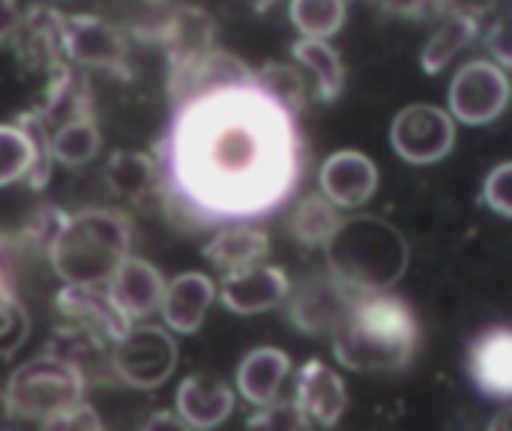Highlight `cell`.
Wrapping results in <instances>:
<instances>
[{
  "label": "cell",
  "mask_w": 512,
  "mask_h": 431,
  "mask_svg": "<svg viewBox=\"0 0 512 431\" xmlns=\"http://www.w3.org/2000/svg\"><path fill=\"white\" fill-rule=\"evenodd\" d=\"M249 93L252 87H240L189 102V114L201 120L192 132L201 147L186 150L192 162L189 171H195L201 186L213 189V195L264 183L261 165L270 159L267 144H276V135L270 138V126L264 120L276 111V105L267 102V111L255 120L246 111Z\"/></svg>",
  "instance_id": "obj_1"
},
{
  "label": "cell",
  "mask_w": 512,
  "mask_h": 431,
  "mask_svg": "<svg viewBox=\"0 0 512 431\" xmlns=\"http://www.w3.org/2000/svg\"><path fill=\"white\" fill-rule=\"evenodd\" d=\"M336 360L357 375H396L411 366L420 324L390 291L354 294L330 333Z\"/></svg>",
  "instance_id": "obj_2"
},
{
  "label": "cell",
  "mask_w": 512,
  "mask_h": 431,
  "mask_svg": "<svg viewBox=\"0 0 512 431\" xmlns=\"http://www.w3.org/2000/svg\"><path fill=\"white\" fill-rule=\"evenodd\" d=\"M408 240L384 216H342L324 243L327 270L354 294L390 291L408 270Z\"/></svg>",
  "instance_id": "obj_3"
},
{
  "label": "cell",
  "mask_w": 512,
  "mask_h": 431,
  "mask_svg": "<svg viewBox=\"0 0 512 431\" xmlns=\"http://www.w3.org/2000/svg\"><path fill=\"white\" fill-rule=\"evenodd\" d=\"M132 249V225L120 210L63 213L45 255L63 285H105Z\"/></svg>",
  "instance_id": "obj_4"
},
{
  "label": "cell",
  "mask_w": 512,
  "mask_h": 431,
  "mask_svg": "<svg viewBox=\"0 0 512 431\" xmlns=\"http://www.w3.org/2000/svg\"><path fill=\"white\" fill-rule=\"evenodd\" d=\"M87 393V378L72 363L42 354L24 366H18L3 390V411L12 420L48 423L60 411L81 402Z\"/></svg>",
  "instance_id": "obj_5"
},
{
  "label": "cell",
  "mask_w": 512,
  "mask_h": 431,
  "mask_svg": "<svg viewBox=\"0 0 512 431\" xmlns=\"http://www.w3.org/2000/svg\"><path fill=\"white\" fill-rule=\"evenodd\" d=\"M111 375L132 390L162 387L180 360L177 339L156 324H129V330L108 351Z\"/></svg>",
  "instance_id": "obj_6"
},
{
  "label": "cell",
  "mask_w": 512,
  "mask_h": 431,
  "mask_svg": "<svg viewBox=\"0 0 512 431\" xmlns=\"http://www.w3.org/2000/svg\"><path fill=\"white\" fill-rule=\"evenodd\" d=\"M510 102V75L495 60L465 63L450 84V114L465 126L495 123Z\"/></svg>",
  "instance_id": "obj_7"
},
{
  "label": "cell",
  "mask_w": 512,
  "mask_h": 431,
  "mask_svg": "<svg viewBox=\"0 0 512 431\" xmlns=\"http://www.w3.org/2000/svg\"><path fill=\"white\" fill-rule=\"evenodd\" d=\"M390 144L396 156H402L411 165H435L444 156H450L456 144V120L450 111L438 105H408L393 117Z\"/></svg>",
  "instance_id": "obj_8"
},
{
  "label": "cell",
  "mask_w": 512,
  "mask_h": 431,
  "mask_svg": "<svg viewBox=\"0 0 512 431\" xmlns=\"http://www.w3.org/2000/svg\"><path fill=\"white\" fill-rule=\"evenodd\" d=\"M6 42H12L15 57L27 72L51 75L57 66L69 60L63 42V12H57L48 3L24 9Z\"/></svg>",
  "instance_id": "obj_9"
},
{
  "label": "cell",
  "mask_w": 512,
  "mask_h": 431,
  "mask_svg": "<svg viewBox=\"0 0 512 431\" xmlns=\"http://www.w3.org/2000/svg\"><path fill=\"white\" fill-rule=\"evenodd\" d=\"M63 42L69 63L81 69H105L114 75H129L123 33L99 15H63Z\"/></svg>",
  "instance_id": "obj_10"
},
{
  "label": "cell",
  "mask_w": 512,
  "mask_h": 431,
  "mask_svg": "<svg viewBox=\"0 0 512 431\" xmlns=\"http://www.w3.org/2000/svg\"><path fill=\"white\" fill-rule=\"evenodd\" d=\"M354 291L345 288L330 270L324 276H312L297 288H288L282 300L288 309V321L306 336H330L333 327L342 321Z\"/></svg>",
  "instance_id": "obj_11"
},
{
  "label": "cell",
  "mask_w": 512,
  "mask_h": 431,
  "mask_svg": "<svg viewBox=\"0 0 512 431\" xmlns=\"http://www.w3.org/2000/svg\"><path fill=\"white\" fill-rule=\"evenodd\" d=\"M255 87V72L234 54L210 48L204 57H198L189 69L168 75V93L174 105H189L195 99L222 93V90H240Z\"/></svg>",
  "instance_id": "obj_12"
},
{
  "label": "cell",
  "mask_w": 512,
  "mask_h": 431,
  "mask_svg": "<svg viewBox=\"0 0 512 431\" xmlns=\"http://www.w3.org/2000/svg\"><path fill=\"white\" fill-rule=\"evenodd\" d=\"M168 57V75L189 69L198 57L216 48V21L204 6H177L153 33Z\"/></svg>",
  "instance_id": "obj_13"
},
{
  "label": "cell",
  "mask_w": 512,
  "mask_h": 431,
  "mask_svg": "<svg viewBox=\"0 0 512 431\" xmlns=\"http://www.w3.org/2000/svg\"><path fill=\"white\" fill-rule=\"evenodd\" d=\"M294 408L300 411L306 429H333L348 408V390L342 375L321 360L303 363L297 372Z\"/></svg>",
  "instance_id": "obj_14"
},
{
  "label": "cell",
  "mask_w": 512,
  "mask_h": 431,
  "mask_svg": "<svg viewBox=\"0 0 512 431\" xmlns=\"http://www.w3.org/2000/svg\"><path fill=\"white\" fill-rule=\"evenodd\" d=\"M288 273L273 264H252L243 270H231L219 282V300L234 315H261L288 297Z\"/></svg>",
  "instance_id": "obj_15"
},
{
  "label": "cell",
  "mask_w": 512,
  "mask_h": 431,
  "mask_svg": "<svg viewBox=\"0 0 512 431\" xmlns=\"http://www.w3.org/2000/svg\"><path fill=\"white\" fill-rule=\"evenodd\" d=\"M318 186L339 210H360L378 192V165L360 150H339L321 165Z\"/></svg>",
  "instance_id": "obj_16"
},
{
  "label": "cell",
  "mask_w": 512,
  "mask_h": 431,
  "mask_svg": "<svg viewBox=\"0 0 512 431\" xmlns=\"http://www.w3.org/2000/svg\"><path fill=\"white\" fill-rule=\"evenodd\" d=\"M57 312L66 324L93 333L105 345H114L129 330V321L120 315L105 285H66L57 294Z\"/></svg>",
  "instance_id": "obj_17"
},
{
  "label": "cell",
  "mask_w": 512,
  "mask_h": 431,
  "mask_svg": "<svg viewBox=\"0 0 512 431\" xmlns=\"http://www.w3.org/2000/svg\"><path fill=\"white\" fill-rule=\"evenodd\" d=\"M105 288H108V297L114 300V306L120 309V315L129 324H138V321H147L153 312H159L165 279L150 261L135 258L129 252L120 261V267L111 273Z\"/></svg>",
  "instance_id": "obj_18"
},
{
  "label": "cell",
  "mask_w": 512,
  "mask_h": 431,
  "mask_svg": "<svg viewBox=\"0 0 512 431\" xmlns=\"http://www.w3.org/2000/svg\"><path fill=\"white\" fill-rule=\"evenodd\" d=\"M234 390L210 375H189L177 387L174 414L186 429H216L234 414Z\"/></svg>",
  "instance_id": "obj_19"
},
{
  "label": "cell",
  "mask_w": 512,
  "mask_h": 431,
  "mask_svg": "<svg viewBox=\"0 0 512 431\" xmlns=\"http://www.w3.org/2000/svg\"><path fill=\"white\" fill-rule=\"evenodd\" d=\"M216 300V285L210 276L204 273H180L177 279L165 282V291H162V303H159V312L165 318V327L171 333H180V336H192L210 306Z\"/></svg>",
  "instance_id": "obj_20"
},
{
  "label": "cell",
  "mask_w": 512,
  "mask_h": 431,
  "mask_svg": "<svg viewBox=\"0 0 512 431\" xmlns=\"http://www.w3.org/2000/svg\"><path fill=\"white\" fill-rule=\"evenodd\" d=\"M468 369L477 387L492 399H510L512 393V339L507 327L483 333L468 354Z\"/></svg>",
  "instance_id": "obj_21"
},
{
  "label": "cell",
  "mask_w": 512,
  "mask_h": 431,
  "mask_svg": "<svg viewBox=\"0 0 512 431\" xmlns=\"http://www.w3.org/2000/svg\"><path fill=\"white\" fill-rule=\"evenodd\" d=\"M291 372V357L279 348H255L237 369V390L249 405H267L279 399V390Z\"/></svg>",
  "instance_id": "obj_22"
},
{
  "label": "cell",
  "mask_w": 512,
  "mask_h": 431,
  "mask_svg": "<svg viewBox=\"0 0 512 431\" xmlns=\"http://www.w3.org/2000/svg\"><path fill=\"white\" fill-rule=\"evenodd\" d=\"M267 255H270V240H267V234L258 231V228H249V225L225 228V231H219V234L204 246V258H207L216 270H222V273H231V270H243V267L261 264Z\"/></svg>",
  "instance_id": "obj_23"
},
{
  "label": "cell",
  "mask_w": 512,
  "mask_h": 431,
  "mask_svg": "<svg viewBox=\"0 0 512 431\" xmlns=\"http://www.w3.org/2000/svg\"><path fill=\"white\" fill-rule=\"evenodd\" d=\"M297 66L309 69L312 78H315V96L321 102H333L342 87H345V63L339 57V51L327 42V39H312V36H303L294 42L291 48Z\"/></svg>",
  "instance_id": "obj_24"
},
{
  "label": "cell",
  "mask_w": 512,
  "mask_h": 431,
  "mask_svg": "<svg viewBox=\"0 0 512 431\" xmlns=\"http://www.w3.org/2000/svg\"><path fill=\"white\" fill-rule=\"evenodd\" d=\"M339 222H342L339 207L324 192H309L297 201L291 213V234L297 243L309 249H324V243L330 240Z\"/></svg>",
  "instance_id": "obj_25"
},
{
  "label": "cell",
  "mask_w": 512,
  "mask_h": 431,
  "mask_svg": "<svg viewBox=\"0 0 512 431\" xmlns=\"http://www.w3.org/2000/svg\"><path fill=\"white\" fill-rule=\"evenodd\" d=\"M105 183L114 195L129 201H144L156 183V162L147 153L117 150L105 165Z\"/></svg>",
  "instance_id": "obj_26"
},
{
  "label": "cell",
  "mask_w": 512,
  "mask_h": 431,
  "mask_svg": "<svg viewBox=\"0 0 512 431\" xmlns=\"http://www.w3.org/2000/svg\"><path fill=\"white\" fill-rule=\"evenodd\" d=\"M255 90H261L276 108H282L288 117L303 114L309 102V87L306 78L297 66L291 63H264L255 72Z\"/></svg>",
  "instance_id": "obj_27"
},
{
  "label": "cell",
  "mask_w": 512,
  "mask_h": 431,
  "mask_svg": "<svg viewBox=\"0 0 512 431\" xmlns=\"http://www.w3.org/2000/svg\"><path fill=\"white\" fill-rule=\"evenodd\" d=\"M99 141L102 138H99V126L93 114L63 120L51 129V159L66 168L87 165L99 153Z\"/></svg>",
  "instance_id": "obj_28"
},
{
  "label": "cell",
  "mask_w": 512,
  "mask_h": 431,
  "mask_svg": "<svg viewBox=\"0 0 512 431\" xmlns=\"http://www.w3.org/2000/svg\"><path fill=\"white\" fill-rule=\"evenodd\" d=\"M477 30H480V21H474V18H465V15H444L441 27L432 33V39L426 42V48H423V54H420L423 72H426V75L444 72V69L453 63V57H456L465 45H471V39L477 36Z\"/></svg>",
  "instance_id": "obj_29"
},
{
  "label": "cell",
  "mask_w": 512,
  "mask_h": 431,
  "mask_svg": "<svg viewBox=\"0 0 512 431\" xmlns=\"http://www.w3.org/2000/svg\"><path fill=\"white\" fill-rule=\"evenodd\" d=\"M291 24L312 39H330L342 30L348 3L345 0H291L288 3Z\"/></svg>",
  "instance_id": "obj_30"
},
{
  "label": "cell",
  "mask_w": 512,
  "mask_h": 431,
  "mask_svg": "<svg viewBox=\"0 0 512 431\" xmlns=\"http://www.w3.org/2000/svg\"><path fill=\"white\" fill-rule=\"evenodd\" d=\"M15 123L24 129V135L30 138V147H33V165L27 171V183L33 189H45L48 180H51V171H54V159H51V132L48 126L42 123V117L30 108V111H21L15 117Z\"/></svg>",
  "instance_id": "obj_31"
},
{
  "label": "cell",
  "mask_w": 512,
  "mask_h": 431,
  "mask_svg": "<svg viewBox=\"0 0 512 431\" xmlns=\"http://www.w3.org/2000/svg\"><path fill=\"white\" fill-rule=\"evenodd\" d=\"M33 165L30 138L18 123H0V186L18 183Z\"/></svg>",
  "instance_id": "obj_32"
},
{
  "label": "cell",
  "mask_w": 512,
  "mask_h": 431,
  "mask_svg": "<svg viewBox=\"0 0 512 431\" xmlns=\"http://www.w3.org/2000/svg\"><path fill=\"white\" fill-rule=\"evenodd\" d=\"M30 336V315L15 294L0 291V360L18 354Z\"/></svg>",
  "instance_id": "obj_33"
},
{
  "label": "cell",
  "mask_w": 512,
  "mask_h": 431,
  "mask_svg": "<svg viewBox=\"0 0 512 431\" xmlns=\"http://www.w3.org/2000/svg\"><path fill=\"white\" fill-rule=\"evenodd\" d=\"M249 429H273V431H303L306 423L300 417V411L294 408V402H267L258 405V414H252L246 420Z\"/></svg>",
  "instance_id": "obj_34"
},
{
  "label": "cell",
  "mask_w": 512,
  "mask_h": 431,
  "mask_svg": "<svg viewBox=\"0 0 512 431\" xmlns=\"http://www.w3.org/2000/svg\"><path fill=\"white\" fill-rule=\"evenodd\" d=\"M483 204L495 210L501 219H512V162L495 165V171L483 183Z\"/></svg>",
  "instance_id": "obj_35"
},
{
  "label": "cell",
  "mask_w": 512,
  "mask_h": 431,
  "mask_svg": "<svg viewBox=\"0 0 512 431\" xmlns=\"http://www.w3.org/2000/svg\"><path fill=\"white\" fill-rule=\"evenodd\" d=\"M42 429H54V431H87V429H102V420L99 414L81 399L75 402L72 408L60 411L57 417H51L48 423H42Z\"/></svg>",
  "instance_id": "obj_36"
},
{
  "label": "cell",
  "mask_w": 512,
  "mask_h": 431,
  "mask_svg": "<svg viewBox=\"0 0 512 431\" xmlns=\"http://www.w3.org/2000/svg\"><path fill=\"white\" fill-rule=\"evenodd\" d=\"M498 0H438V15H465L474 21H483Z\"/></svg>",
  "instance_id": "obj_37"
},
{
  "label": "cell",
  "mask_w": 512,
  "mask_h": 431,
  "mask_svg": "<svg viewBox=\"0 0 512 431\" xmlns=\"http://www.w3.org/2000/svg\"><path fill=\"white\" fill-rule=\"evenodd\" d=\"M393 15H408V18H426L438 15V0H375Z\"/></svg>",
  "instance_id": "obj_38"
},
{
  "label": "cell",
  "mask_w": 512,
  "mask_h": 431,
  "mask_svg": "<svg viewBox=\"0 0 512 431\" xmlns=\"http://www.w3.org/2000/svg\"><path fill=\"white\" fill-rule=\"evenodd\" d=\"M486 42H489V48H492L495 63H501L504 69H510V51H507V48H510V42H507V21H504V18L489 30Z\"/></svg>",
  "instance_id": "obj_39"
},
{
  "label": "cell",
  "mask_w": 512,
  "mask_h": 431,
  "mask_svg": "<svg viewBox=\"0 0 512 431\" xmlns=\"http://www.w3.org/2000/svg\"><path fill=\"white\" fill-rule=\"evenodd\" d=\"M18 15H21V9H18L15 0H0V45L12 36V30L18 24Z\"/></svg>",
  "instance_id": "obj_40"
},
{
  "label": "cell",
  "mask_w": 512,
  "mask_h": 431,
  "mask_svg": "<svg viewBox=\"0 0 512 431\" xmlns=\"http://www.w3.org/2000/svg\"><path fill=\"white\" fill-rule=\"evenodd\" d=\"M0 291L15 294V276H12V264H9V255H6L3 240H0Z\"/></svg>",
  "instance_id": "obj_41"
},
{
  "label": "cell",
  "mask_w": 512,
  "mask_h": 431,
  "mask_svg": "<svg viewBox=\"0 0 512 431\" xmlns=\"http://www.w3.org/2000/svg\"><path fill=\"white\" fill-rule=\"evenodd\" d=\"M144 426H147V429H159V426H168V429H186V426H183V420H180L177 414H153Z\"/></svg>",
  "instance_id": "obj_42"
},
{
  "label": "cell",
  "mask_w": 512,
  "mask_h": 431,
  "mask_svg": "<svg viewBox=\"0 0 512 431\" xmlns=\"http://www.w3.org/2000/svg\"><path fill=\"white\" fill-rule=\"evenodd\" d=\"M279 0H249V6L255 9V12H267V9H273Z\"/></svg>",
  "instance_id": "obj_43"
}]
</instances>
